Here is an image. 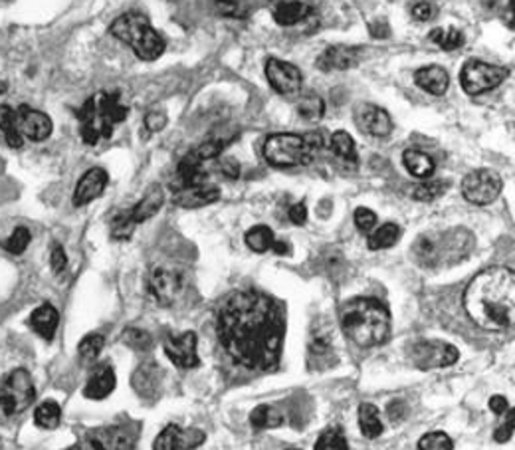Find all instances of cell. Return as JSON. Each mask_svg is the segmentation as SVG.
<instances>
[{"mask_svg":"<svg viewBox=\"0 0 515 450\" xmlns=\"http://www.w3.org/2000/svg\"><path fill=\"white\" fill-rule=\"evenodd\" d=\"M62 419V409L56 401H44L34 411V420L36 425L46 430H52L60 425Z\"/></svg>","mask_w":515,"mask_h":450,"instance_id":"8d00e7d4","label":"cell"},{"mask_svg":"<svg viewBox=\"0 0 515 450\" xmlns=\"http://www.w3.org/2000/svg\"><path fill=\"white\" fill-rule=\"evenodd\" d=\"M363 50L357 46H345V44H335L325 48L320 58H317V68L323 72H345L355 68L361 62Z\"/></svg>","mask_w":515,"mask_h":450,"instance_id":"ac0fdd59","label":"cell"},{"mask_svg":"<svg viewBox=\"0 0 515 450\" xmlns=\"http://www.w3.org/2000/svg\"><path fill=\"white\" fill-rule=\"evenodd\" d=\"M228 142H224V139H212V142H206L201 147H196L194 151H191L196 159H199L201 163L210 161V159H217L224 149H227Z\"/></svg>","mask_w":515,"mask_h":450,"instance_id":"bcb514c9","label":"cell"},{"mask_svg":"<svg viewBox=\"0 0 515 450\" xmlns=\"http://www.w3.org/2000/svg\"><path fill=\"white\" fill-rule=\"evenodd\" d=\"M458 359H460V351L444 342H418L410 348V361L425 371L451 368Z\"/></svg>","mask_w":515,"mask_h":450,"instance_id":"7c38bea8","label":"cell"},{"mask_svg":"<svg viewBox=\"0 0 515 450\" xmlns=\"http://www.w3.org/2000/svg\"><path fill=\"white\" fill-rule=\"evenodd\" d=\"M359 428L367 438H379L382 435V420L379 409L373 402H361L359 407Z\"/></svg>","mask_w":515,"mask_h":450,"instance_id":"4dcf8cb0","label":"cell"},{"mask_svg":"<svg viewBox=\"0 0 515 450\" xmlns=\"http://www.w3.org/2000/svg\"><path fill=\"white\" fill-rule=\"evenodd\" d=\"M129 108L121 103L117 91H98L78 111L80 135L86 145H98L114 135L116 125L125 121Z\"/></svg>","mask_w":515,"mask_h":450,"instance_id":"277c9868","label":"cell"},{"mask_svg":"<svg viewBox=\"0 0 515 450\" xmlns=\"http://www.w3.org/2000/svg\"><path fill=\"white\" fill-rule=\"evenodd\" d=\"M428 40H433L434 44H438L440 48L446 50V52H452L462 48L466 39L460 30H456V28H434L433 32L428 34Z\"/></svg>","mask_w":515,"mask_h":450,"instance_id":"d590c367","label":"cell"},{"mask_svg":"<svg viewBox=\"0 0 515 450\" xmlns=\"http://www.w3.org/2000/svg\"><path fill=\"white\" fill-rule=\"evenodd\" d=\"M165 125H167V116L163 114V111L153 109L145 116L147 134H157V131H161Z\"/></svg>","mask_w":515,"mask_h":450,"instance_id":"f907efd6","label":"cell"},{"mask_svg":"<svg viewBox=\"0 0 515 450\" xmlns=\"http://www.w3.org/2000/svg\"><path fill=\"white\" fill-rule=\"evenodd\" d=\"M470 320L488 332L511 330L515 320V276L510 268H488L477 274L464 292Z\"/></svg>","mask_w":515,"mask_h":450,"instance_id":"7a4b0ae2","label":"cell"},{"mask_svg":"<svg viewBox=\"0 0 515 450\" xmlns=\"http://www.w3.org/2000/svg\"><path fill=\"white\" fill-rule=\"evenodd\" d=\"M116 385H117V377H116L114 368L103 365V368H99L96 373H93L90 381L86 383L83 395L93 401H101L116 391Z\"/></svg>","mask_w":515,"mask_h":450,"instance_id":"484cf974","label":"cell"},{"mask_svg":"<svg viewBox=\"0 0 515 450\" xmlns=\"http://www.w3.org/2000/svg\"><path fill=\"white\" fill-rule=\"evenodd\" d=\"M297 114L305 121H320L325 114V103L320 96H305L297 103Z\"/></svg>","mask_w":515,"mask_h":450,"instance_id":"b9f144b4","label":"cell"},{"mask_svg":"<svg viewBox=\"0 0 515 450\" xmlns=\"http://www.w3.org/2000/svg\"><path fill=\"white\" fill-rule=\"evenodd\" d=\"M282 309L260 292H232L219 309L217 333L230 358L246 369L278 368L284 342Z\"/></svg>","mask_w":515,"mask_h":450,"instance_id":"6da1fadb","label":"cell"},{"mask_svg":"<svg viewBox=\"0 0 515 450\" xmlns=\"http://www.w3.org/2000/svg\"><path fill=\"white\" fill-rule=\"evenodd\" d=\"M121 340H124L127 348H131L133 351H142V353L151 351L155 345L151 333L139 330V327H129V330H125L124 335H121Z\"/></svg>","mask_w":515,"mask_h":450,"instance_id":"f35d334b","label":"cell"},{"mask_svg":"<svg viewBox=\"0 0 515 450\" xmlns=\"http://www.w3.org/2000/svg\"><path fill=\"white\" fill-rule=\"evenodd\" d=\"M58 322H60L58 309L52 304L39 306L30 316V327L46 342L54 340L56 330H58Z\"/></svg>","mask_w":515,"mask_h":450,"instance_id":"4316f807","label":"cell"},{"mask_svg":"<svg viewBox=\"0 0 515 450\" xmlns=\"http://www.w3.org/2000/svg\"><path fill=\"white\" fill-rule=\"evenodd\" d=\"M135 435L127 427H101L88 430L72 450H133Z\"/></svg>","mask_w":515,"mask_h":450,"instance_id":"8fae6325","label":"cell"},{"mask_svg":"<svg viewBox=\"0 0 515 450\" xmlns=\"http://www.w3.org/2000/svg\"><path fill=\"white\" fill-rule=\"evenodd\" d=\"M103 345H106V340H103V335L99 333H90L83 337L78 345V355H80V361L83 365H90V363H96V359L101 355L103 351Z\"/></svg>","mask_w":515,"mask_h":450,"instance_id":"74e56055","label":"cell"},{"mask_svg":"<svg viewBox=\"0 0 515 450\" xmlns=\"http://www.w3.org/2000/svg\"><path fill=\"white\" fill-rule=\"evenodd\" d=\"M137 227L133 217H131V211H121L116 214L114 221H111V237L116 240H127L133 234V229Z\"/></svg>","mask_w":515,"mask_h":450,"instance_id":"7bdbcfd3","label":"cell"},{"mask_svg":"<svg viewBox=\"0 0 515 450\" xmlns=\"http://www.w3.org/2000/svg\"><path fill=\"white\" fill-rule=\"evenodd\" d=\"M206 440L199 428H183L179 425L165 427L153 443V450H194Z\"/></svg>","mask_w":515,"mask_h":450,"instance_id":"2e32d148","label":"cell"},{"mask_svg":"<svg viewBox=\"0 0 515 450\" xmlns=\"http://www.w3.org/2000/svg\"><path fill=\"white\" fill-rule=\"evenodd\" d=\"M503 189L502 177L492 169H476L468 173L462 181V195L468 203L485 206L498 199Z\"/></svg>","mask_w":515,"mask_h":450,"instance_id":"30bf717a","label":"cell"},{"mask_svg":"<svg viewBox=\"0 0 515 450\" xmlns=\"http://www.w3.org/2000/svg\"><path fill=\"white\" fill-rule=\"evenodd\" d=\"M474 248L472 232L466 229H452L440 234H423L416 240L415 258L420 266L436 268L442 264H454L470 255Z\"/></svg>","mask_w":515,"mask_h":450,"instance_id":"5b68a950","label":"cell"},{"mask_svg":"<svg viewBox=\"0 0 515 450\" xmlns=\"http://www.w3.org/2000/svg\"><path fill=\"white\" fill-rule=\"evenodd\" d=\"M415 82L420 90H425L426 93H433V96L440 98L448 91L451 86V78H448V72L440 65H426V68H420L415 74Z\"/></svg>","mask_w":515,"mask_h":450,"instance_id":"cb8c5ba5","label":"cell"},{"mask_svg":"<svg viewBox=\"0 0 515 450\" xmlns=\"http://www.w3.org/2000/svg\"><path fill=\"white\" fill-rule=\"evenodd\" d=\"M446 189H448V183L444 181H425L418 186H415V191H412V199L418 203H433L440 199V196L446 193Z\"/></svg>","mask_w":515,"mask_h":450,"instance_id":"ab89813d","label":"cell"},{"mask_svg":"<svg viewBox=\"0 0 515 450\" xmlns=\"http://www.w3.org/2000/svg\"><path fill=\"white\" fill-rule=\"evenodd\" d=\"M313 450H349L348 438H345L341 428H327L322 433V437L317 438Z\"/></svg>","mask_w":515,"mask_h":450,"instance_id":"60d3db41","label":"cell"},{"mask_svg":"<svg viewBox=\"0 0 515 450\" xmlns=\"http://www.w3.org/2000/svg\"><path fill=\"white\" fill-rule=\"evenodd\" d=\"M0 131L4 134L8 147H13V149L22 147L24 137L21 134V127H18L16 109H13L11 106H0Z\"/></svg>","mask_w":515,"mask_h":450,"instance_id":"1f68e13d","label":"cell"},{"mask_svg":"<svg viewBox=\"0 0 515 450\" xmlns=\"http://www.w3.org/2000/svg\"><path fill=\"white\" fill-rule=\"evenodd\" d=\"M165 203V193L163 189L159 185H151L147 189V193L143 195V199L139 201L133 209H129L131 211V217H133L135 224H142L149 219H153L155 214L161 211V206Z\"/></svg>","mask_w":515,"mask_h":450,"instance_id":"83f0119b","label":"cell"},{"mask_svg":"<svg viewBox=\"0 0 515 450\" xmlns=\"http://www.w3.org/2000/svg\"><path fill=\"white\" fill-rule=\"evenodd\" d=\"M286 450H299V448H296V446H292V448H286Z\"/></svg>","mask_w":515,"mask_h":450,"instance_id":"680465c9","label":"cell"},{"mask_svg":"<svg viewBox=\"0 0 515 450\" xmlns=\"http://www.w3.org/2000/svg\"><path fill=\"white\" fill-rule=\"evenodd\" d=\"M250 425L258 430L276 428L284 425V412L274 405H258L250 412Z\"/></svg>","mask_w":515,"mask_h":450,"instance_id":"836d02e7","label":"cell"},{"mask_svg":"<svg viewBox=\"0 0 515 450\" xmlns=\"http://www.w3.org/2000/svg\"><path fill=\"white\" fill-rule=\"evenodd\" d=\"M313 13L312 4H307L305 0H282L274 6L271 16H274L276 24L279 26H296L304 22L305 18Z\"/></svg>","mask_w":515,"mask_h":450,"instance_id":"d4e9b609","label":"cell"},{"mask_svg":"<svg viewBox=\"0 0 515 450\" xmlns=\"http://www.w3.org/2000/svg\"><path fill=\"white\" fill-rule=\"evenodd\" d=\"M402 163H405L407 171L412 177H416V179H430L436 169L434 159L425 151H418V149H407V151L402 153Z\"/></svg>","mask_w":515,"mask_h":450,"instance_id":"f1b7e54d","label":"cell"},{"mask_svg":"<svg viewBox=\"0 0 515 450\" xmlns=\"http://www.w3.org/2000/svg\"><path fill=\"white\" fill-rule=\"evenodd\" d=\"M266 78L270 86L274 88L279 96H296L302 91L304 74L297 65L284 62L279 58H270L266 62Z\"/></svg>","mask_w":515,"mask_h":450,"instance_id":"4fadbf2b","label":"cell"},{"mask_svg":"<svg viewBox=\"0 0 515 450\" xmlns=\"http://www.w3.org/2000/svg\"><path fill=\"white\" fill-rule=\"evenodd\" d=\"M309 368L325 369L335 361V351L330 332H315L309 337Z\"/></svg>","mask_w":515,"mask_h":450,"instance_id":"603a6c76","label":"cell"},{"mask_svg":"<svg viewBox=\"0 0 515 450\" xmlns=\"http://www.w3.org/2000/svg\"><path fill=\"white\" fill-rule=\"evenodd\" d=\"M199 340L194 332H183L179 335H168L165 342V353L176 368L194 369L199 368Z\"/></svg>","mask_w":515,"mask_h":450,"instance_id":"9a60e30c","label":"cell"},{"mask_svg":"<svg viewBox=\"0 0 515 450\" xmlns=\"http://www.w3.org/2000/svg\"><path fill=\"white\" fill-rule=\"evenodd\" d=\"M183 288V276L171 268H155L151 278H149V292L155 298V302L161 306H173L176 298L181 296Z\"/></svg>","mask_w":515,"mask_h":450,"instance_id":"5bb4252c","label":"cell"},{"mask_svg":"<svg viewBox=\"0 0 515 450\" xmlns=\"http://www.w3.org/2000/svg\"><path fill=\"white\" fill-rule=\"evenodd\" d=\"M410 14H412V18H415L416 22H428V21H433V18L436 16V8H434L433 3L420 0V3H416L415 6L410 8Z\"/></svg>","mask_w":515,"mask_h":450,"instance_id":"c3c4849f","label":"cell"},{"mask_svg":"<svg viewBox=\"0 0 515 450\" xmlns=\"http://www.w3.org/2000/svg\"><path fill=\"white\" fill-rule=\"evenodd\" d=\"M220 171L227 177H230V179H236V177L240 175V165L234 161L232 157H224L220 161Z\"/></svg>","mask_w":515,"mask_h":450,"instance_id":"11a10c76","label":"cell"},{"mask_svg":"<svg viewBox=\"0 0 515 450\" xmlns=\"http://www.w3.org/2000/svg\"><path fill=\"white\" fill-rule=\"evenodd\" d=\"M220 199V191L217 186L210 185H193L183 186V189L173 191L175 204L183 206V209H201V206L212 204Z\"/></svg>","mask_w":515,"mask_h":450,"instance_id":"7402d4cb","label":"cell"},{"mask_svg":"<svg viewBox=\"0 0 515 450\" xmlns=\"http://www.w3.org/2000/svg\"><path fill=\"white\" fill-rule=\"evenodd\" d=\"M355 227H357L361 232L369 234L374 227H377V214H374L371 209L359 206V209L355 211Z\"/></svg>","mask_w":515,"mask_h":450,"instance_id":"7dc6e473","label":"cell"},{"mask_svg":"<svg viewBox=\"0 0 515 450\" xmlns=\"http://www.w3.org/2000/svg\"><path fill=\"white\" fill-rule=\"evenodd\" d=\"M343 333L359 348H377L391 335V314L379 299L353 298L343 304L341 314Z\"/></svg>","mask_w":515,"mask_h":450,"instance_id":"3957f363","label":"cell"},{"mask_svg":"<svg viewBox=\"0 0 515 450\" xmlns=\"http://www.w3.org/2000/svg\"><path fill=\"white\" fill-rule=\"evenodd\" d=\"M508 76L510 70L503 68V65L485 64L482 60H468L460 72V83L468 96H480V93L502 86Z\"/></svg>","mask_w":515,"mask_h":450,"instance_id":"9c48e42d","label":"cell"},{"mask_svg":"<svg viewBox=\"0 0 515 450\" xmlns=\"http://www.w3.org/2000/svg\"><path fill=\"white\" fill-rule=\"evenodd\" d=\"M494 437H495V440H498V443H508V440L513 437V409L510 411V419L503 420L500 428L495 430Z\"/></svg>","mask_w":515,"mask_h":450,"instance_id":"816d5d0a","label":"cell"},{"mask_svg":"<svg viewBox=\"0 0 515 450\" xmlns=\"http://www.w3.org/2000/svg\"><path fill=\"white\" fill-rule=\"evenodd\" d=\"M289 221H292L294 224H297V227H302V224H305V221H307V206L304 203H296L292 209H289Z\"/></svg>","mask_w":515,"mask_h":450,"instance_id":"db71d44e","label":"cell"},{"mask_svg":"<svg viewBox=\"0 0 515 450\" xmlns=\"http://www.w3.org/2000/svg\"><path fill=\"white\" fill-rule=\"evenodd\" d=\"M50 266L52 270L56 272V274H62V272L65 270V266H68V256H65V250L62 245H56L52 247V252H50Z\"/></svg>","mask_w":515,"mask_h":450,"instance_id":"681fc988","label":"cell"},{"mask_svg":"<svg viewBox=\"0 0 515 450\" xmlns=\"http://www.w3.org/2000/svg\"><path fill=\"white\" fill-rule=\"evenodd\" d=\"M355 124L363 131L373 137H387L392 131V119L385 109L373 103H363L355 109Z\"/></svg>","mask_w":515,"mask_h":450,"instance_id":"d6986e66","label":"cell"},{"mask_svg":"<svg viewBox=\"0 0 515 450\" xmlns=\"http://www.w3.org/2000/svg\"><path fill=\"white\" fill-rule=\"evenodd\" d=\"M163 379H165V375H163V369L159 368V363L147 359L135 369L133 377H131V385H133L139 397L153 402L159 399V395H161Z\"/></svg>","mask_w":515,"mask_h":450,"instance_id":"e0dca14e","label":"cell"},{"mask_svg":"<svg viewBox=\"0 0 515 450\" xmlns=\"http://www.w3.org/2000/svg\"><path fill=\"white\" fill-rule=\"evenodd\" d=\"M330 147H331V151L341 159V161H348V163L357 161V145H355L353 137L348 134V131H335L330 139Z\"/></svg>","mask_w":515,"mask_h":450,"instance_id":"e575fe53","label":"cell"},{"mask_svg":"<svg viewBox=\"0 0 515 450\" xmlns=\"http://www.w3.org/2000/svg\"><path fill=\"white\" fill-rule=\"evenodd\" d=\"M264 157L271 167L289 169V167L309 165L313 161L315 153L305 143L304 135L276 134L266 139Z\"/></svg>","mask_w":515,"mask_h":450,"instance_id":"ba28073f","label":"cell"},{"mask_svg":"<svg viewBox=\"0 0 515 450\" xmlns=\"http://www.w3.org/2000/svg\"><path fill=\"white\" fill-rule=\"evenodd\" d=\"M490 409H492V412H495V415H503V412H508L511 407H510L508 399L502 397V395H495L490 399Z\"/></svg>","mask_w":515,"mask_h":450,"instance_id":"9f6ffc18","label":"cell"},{"mask_svg":"<svg viewBox=\"0 0 515 450\" xmlns=\"http://www.w3.org/2000/svg\"><path fill=\"white\" fill-rule=\"evenodd\" d=\"M454 443L442 430H434V433H426L418 440V450H452Z\"/></svg>","mask_w":515,"mask_h":450,"instance_id":"f6af8a7d","label":"cell"},{"mask_svg":"<svg viewBox=\"0 0 515 450\" xmlns=\"http://www.w3.org/2000/svg\"><path fill=\"white\" fill-rule=\"evenodd\" d=\"M109 32L117 40L127 44L135 52L139 60L153 62L161 58L165 52V39L149 22V18L142 13H127L116 18L109 26Z\"/></svg>","mask_w":515,"mask_h":450,"instance_id":"8992f818","label":"cell"},{"mask_svg":"<svg viewBox=\"0 0 515 450\" xmlns=\"http://www.w3.org/2000/svg\"><path fill=\"white\" fill-rule=\"evenodd\" d=\"M107 181H109V177L101 167L90 169V171L83 173V177L76 185V191H73V204L86 206L91 201L99 199L103 191H106Z\"/></svg>","mask_w":515,"mask_h":450,"instance_id":"44dd1931","label":"cell"},{"mask_svg":"<svg viewBox=\"0 0 515 450\" xmlns=\"http://www.w3.org/2000/svg\"><path fill=\"white\" fill-rule=\"evenodd\" d=\"M36 397L34 383L26 369H14L0 385V423H8L32 405Z\"/></svg>","mask_w":515,"mask_h":450,"instance_id":"52a82bcc","label":"cell"},{"mask_svg":"<svg viewBox=\"0 0 515 450\" xmlns=\"http://www.w3.org/2000/svg\"><path fill=\"white\" fill-rule=\"evenodd\" d=\"M16 117L22 137L30 139V142L40 143L52 135V119L44 111L21 106L16 109Z\"/></svg>","mask_w":515,"mask_h":450,"instance_id":"ffe728a7","label":"cell"},{"mask_svg":"<svg viewBox=\"0 0 515 450\" xmlns=\"http://www.w3.org/2000/svg\"><path fill=\"white\" fill-rule=\"evenodd\" d=\"M400 227L395 222H387V224H381L379 229H373L369 232V238H367V247L371 250H387L392 248L400 240Z\"/></svg>","mask_w":515,"mask_h":450,"instance_id":"f546056e","label":"cell"},{"mask_svg":"<svg viewBox=\"0 0 515 450\" xmlns=\"http://www.w3.org/2000/svg\"><path fill=\"white\" fill-rule=\"evenodd\" d=\"M246 247L250 250H254L258 252V255H264V252L268 250H274L276 247V237H274V230H271L270 227H266V224H258V227H252L248 232H246Z\"/></svg>","mask_w":515,"mask_h":450,"instance_id":"d6a6232c","label":"cell"},{"mask_svg":"<svg viewBox=\"0 0 515 450\" xmlns=\"http://www.w3.org/2000/svg\"><path fill=\"white\" fill-rule=\"evenodd\" d=\"M407 402L405 401H400V399H395V401H391L389 402V407H387V415L392 419V420H400V419H405L407 415Z\"/></svg>","mask_w":515,"mask_h":450,"instance_id":"f5cc1de1","label":"cell"},{"mask_svg":"<svg viewBox=\"0 0 515 450\" xmlns=\"http://www.w3.org/2000/svg\"><path fill=\"white\" fill-rule=\"evenodd\" d=\"M6 3H13V0H0V4H6Z\"/></svg>","mask_w":515,"mask_h":450,"instance_id":"6f0895ef","label":"cell"},{"mask_svg":"<svg viewBox=\"0 0 515 450\" xmlns=\"http://www.w3.org/2000/svg\"><path fill=\"white\" fill-rule=\"evenodd\" d=\"M30 240H32L30 230H28L26 227H18V229L13 230L11 237H8L3 242V248L6 252H11V255L18 256V255H22V252L28 248V245H30Z\"/></svg>","mask_w":515,"mask_h":450,"instance_id":"ee69618b","label":"cell"}]
</instances>
